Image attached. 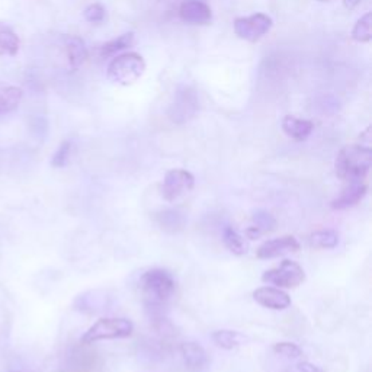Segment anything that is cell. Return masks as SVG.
Returning a JSON list of instances; mask_svg holds the SVG:
<instances>
[{"instance_id":"13","label":"cell","mask_w":372,"mask_h":372,"mask_svg":"<svg viewBox=\"0 0 372 372\" xmlns=\"http://www.w3.org/2000/svg\"><path fill=\"white\" fill-rule=\"evenodd\" d=\"M153 220L162 232L169 235L182 232L186 225V216L176 208H166L154 212Z\"/></svg>"},{"instance_id":"7","label":"cell","mask_w":372,"mask_h":372,"mask_svg":"<svg viewBox=\"0 0 372 372\" xmlns=\"http://www.w3.org/2000/svg\"><path fill=\"white\" fill-rule=\"evenodd\" d=\"M274 25L272 17L265 13H255L246 17H237L233 24L235 32L239 38L256 43L267 35Z\"/></svg>"},{"instance_id":"27","label":"cell","mask_w":372,"mask_h":372,"mask_svg":"<svg viewBox=\"0 0 372 372\" xmlns=\"http://www.w3.org/2000/svg\"><path fill=\"white\" fill-rule=\"evenodd\" d=\"M274 350L278 353V355H282V357L290 358V359H295V358L303 357V350H301V348L298 345H295V343H291V342L275 343L274 345Z\"/></svg>"},{"instance_id":"2","label":"cell","mask_w":372,"mask_h":372,"mask_svg":"<svg viewBox=\"0 0 372 372\" xmlns=\"http://www.w3.org/2000/svg\"><path fill=\"white\" fill-rule=\"evenodd\" d=\"M140 288L143 292L146 306L163 307L174 294L176 281L166 269L156 268L141 275Z\"/></svg>"},{"instance_id":"17","label":"cell","mask_w":372,"mask_h":372,"mask_svg":"<svg viewBox=\"0 0 372 372\" xmlns=\"http://www.w3.org/2000/svg\"><path fill=\"white\" fill-rule=\"evenodd\" d=\"M68 64L73 70H77L87 60V48L84 41L76 35H67L64 40Z\"/></svg>"},{"instance_id":"8","label":"cell","mask_w":372,"mask_h":372,"mask_svg":"<svg viewBox=\"0 0 372 372\" xmlns=\"http://www.w3.org/2000/svg\"><path fill=\"white\" fill-rule=\"evenodd\" d=\"M193 186L195 178L191 172L185 169H172L165 174L163 184L161 186V193L166 201L173 202L181 198L182 195L192 191Z\"/></svg>"},{"instance_id":"30","label":"cell","mask_w":372,"mask_h":372,"mask_svg":"<svg viewBox=\"0 0 372 372\" xmlns=\"http://www.w3.org/2000/svg\"><path fill=\"white\" fill-rule=\"evenodd\" d=\"M343 3L346 6V9L352 10V9H355L361 3V0H343Z\"/></svg>"},{"instance_id":"26","label":"cell","mask_w":372,"mask_h":372,"mask_svg":"<svg viewBox=\"0 0 372 372\" xmlns=\"http://www.w3.org/2000/svg\"><path fill=\"white\" fill-rule=\"evenodd\" d=\"M72 149H73V144H72V141H63V143L59 146V149L56 150L54 156H52L51 158V165L52 168H64L68 161H70V154H72Z\"/></svg>"},{"instance_id":"20","label":"cell","mask_w":372,"mask_h":372,"mask_svg":"<svg viewBox=\"0 0 372 372\" xmlns=\"http://www.w3.org/2000/svg\"><path fill=\"white\" fill-rule=\"evenodd\" d=\"M20 37L6 24L0 22V56H16L20 51Z\"/></svg>"},{"instance_id":"22","label":"cell","mask_w":372,"mask_h":372,"mask_svg":"<svg viewBox=\"0 0 372 372\" xmlns=\"http://www.w3.org/2000/svg\"><path fill=\"white\" fill-rule=\"evenodd\" d=\"M223 243L233 255L241 256V255L247 253V243L244 241V239L236 232L233 227L227 225L223 230Z\"/></svg>"},{"instance_id":"15","label":"cell","mask_w":372,"mask_h":372,"mask_svg":"<svg viewBox=\"0 0 372 372\" xmlns=\"http://www.w3.org/2000/svg\"><path fill=\"white\" fill-rule=\"evenodd\" d=\"M282 130L292 140L304 141L311 135L314 130V124L308 119H301L292 115H287L282 119Z\"/></svg>"},{"instance_id":"18","label":"cell","mask_w":372,"mask_h":372,"mask_svg":"<svg viewBox=\"0 0 372 372\" xmlns=\"http://www.w3.org/2000/svg\"><path fill=\"white\" fill-rule=\"evenodd\" d=\"M24 91L20 86L0 83V115L13 112L20 106Z\"/></svg>"},{"instance_id":"10","label":"cell","mask_w":372,"mask_h":372,"mask_svg":"<svg viewBox=\"0 0 372 372\" xmlns=\"http://www.w3.org/2000/svg\"><path fill=\"white\" fill-rule=\"evenodd\" d=\"M298 251H299V243L294 236H282L262 243L258 247L256 256L259 259H274L287 253H295Z\"/></svg>"},{"instance_id":"4","label":"cell","mask_w":372,"mask_h":372,"mask_svg":"<svg viewBox=\"0 0 372 372\" xmlns=\"http://www.w3.org/2000/svg\"><path fill=\"white\" fill-rule=\"evenodd\" d=\"M134 332V325L128 318L122 317H105L91 326L82 336L80 342L84 345L96 343L99 341L126 339Z\"/></svg>"},{"instance_id":"21","label":"cell","mask_w":372,"mask_h":372,"mask_svg":"<svg viewBox=\"0 0 372 372\" xmlns=\"http://www.w3.org/2000/svg\"><path fill=\"white\" fill-rule=\"evenodd\" d=\"M134 43V32H126L119 35L118 38L110 41V43H105L101 47V57H114L117 56L118 52L127 50L128 47H131Z\"/></svg>"},{"instance_id":"9","label":"cell","mask_w":372,"mask_h":372,"mask_svg":"<svg viewBox=\"0 0 372 372\" xmlns=\"http://www.w3.org/2000/svg\"><path fill=\"white\" fill-rule=\"evenodd\" d=\"M112 297L105 290H91L80 294L73 303L75 310L80 313L95 314L103 310H108L111 306Z\"/></svg>"},{"instance_id":"14","label":"cell","mask_w":372,"mask_h":372,"mask_svg":"<svg viewBox=\"0 0 372 372\" xmlns=\"http://www.w3.org/2000/svg\"><path fill=\"white\" fill-rule=\"evenodd\" d=\"M368 192V185L365 182H353L342 191L338 198L332 201L333 209H346L359 204Z\"/></svg>"},{"instance_id":"23","label":"cell","mask_w":372,"mask_h":372,"mask_svg":"<svg viewBox=\"0 0 372 372\" xmlns=\"http://www.w3.org/2000/svg\"><path fill=\"white\" fill-rule=\"evenodd\" d=\"M308 243L314 249H334L339 244V235L334 230H322L308 237Z\"/></svg>"},{"instance_id":"31","label":"cell","mask_w":372,"mask_h":372,"mask_svg":"<svg viewBox=\"0 0 372 372\" xmlns=\"http://www.w3.org/2000/svg\"><path fill=\"white\" fill-rule=\"evenodd\" d=\"M317 2H322V3H325V2H330V0H317Z\"/></svg>"},{"instance_id":"19","label":"cell","mask_w":372,"mask_h":372,"mask_svg":"<svg viewBox=\"0 0 372 372\" xmlns=\"http://www.w3.org/2000/svg\"><path fill=\"white\" fill-rule=\"evenodd\" d=\"M212 341H214V343L218 348L232 350L244 345L247 341H249V338L236 330H217L212 333Z\"/></svg>"},{"instance_id":"5","label":"cell","mask_w":372,"mask_h":372,"mask_svg":"<svg viewBox=\"0 0 372 372\" xmlns=\"http://www.w3.org/2000/svg\"><path fill=\"white\" fill-rule=\"evenodd\" d=\"M198 110H200V101L197 92L189 86H182L174 94L173 102L169 106L168 117L173 124H176V126H182V124L189 122L195 115H197Z\"/></svg>"},{"instance_id":"3","label":"cell","mask_w":372,"mask_h":372,"mask_svg":"<svg viewBox=\"0 0 372 372\" xmlns=\"http://www.w3.org/2000/svg\"><path fill=\"white\" fill-rule=\"evenodd\" d=\"M146 72V61L138 52L128 51L115 56L106 68V77L121 86H131Z\"/></svg>"},{"instance_id":"16","label":"cell","mask_w":372,"mask_h":372,"mask_svg":"<svg viewBox=\"0 0 372 372\" xmlns=\"http://www.w3.org/2000/svg\"><path fill=\"white\" fill-rule=\"evenodd\" d=\"M181 355L188 369L191 371H200L202 369L207 362L208 357L205 349L197 342H185L181 345Z\"/></svg>"},{"instance_id":"28","label":"cell","mask_w":372,"mask_h":372,"mask_svg":"<svg viewBox=\"0 0 372 372\" xmlns=\"http://www.w3.org/2000/svg\"><path fill=\"white\" fill-rule=\"evenodd\" d=\"M83 16L87 22L102 24L106 17V10L101 3H92L83 10Z\"/></svg>"},{"instance_id":"12","label":"cell","mask_w":372,"mask_h":372,"mask_svg":"<svg viewBox=\"0 0 372 372\" xmlns=\"http://www.w3.org/2000/svg\"><path fill=\"white\" fill-rule=\"evenodd\" d=\"M253 299L265 308L285 310L291 306V297L276 287H260L253 292Z\"/></svg>"},{"instance_id":"25","label":"cell","mask_w":372,"mask_h":372,"mask_svg":"<svg viewBox=\"0 0 372 372\" xmlns=\"http://www.w3.org/2000/svg\"><path fill=\"white\" fill-rule=\"evenodd\" d=\"M252 221H253V227L260 235L272 232L276 225L275 217L267 209H256L252 216Z\"/></svg>"},{"instance_id":"6","label":"cell","mask_w":372,"mask_h":372,"mask_svg":"<svg viewBox=\"0 0 372 372\" xmlns=\"http://www.w3.org/2000/svg\"><path fill=\"white\" fill-rule=\"evenodd\" d=\"M262 281L275 285L276 288L292 290L306 281V272L297 262L285 259L281 262L279 267L265 272Z\"/></svg>"},{"instance_id":"11","label":"cell","mask_w":372,"mask_h":372,"mask_svg":"<svg viewBox=\"0 0 372 372\" xmlns=\"http://www.w3.org/2000/svg\"><path fill=\"white\" fill-rule=\"evenodd\" d=\"M181 20L191 25H207L212 20L211 8L201 0H184L179 6Z\"/></svg>"},{"instance_id":"24","label":"cell","mask_w":372,"mask_h":372,"mask_svg":"<svg viewBox=\"0 0 372 372\" xmlns=\"http://www.w3.org/2000/svg\"><path fill=\"white\" fill-rule=\"evenodd\" d=\"M352 38L357 43H369L372 40V13L361 16L352 29Z\"/></svg>"},{"instance_id":"1","label":"cell","mask_w":372,"mask_h":372,"mask_svg":"<svg viewBox=\"0 0 372 372\" xmlns=\"http://www.w3.org/2000/svg\"><path fill=\"white\" fill-rule=\"evenodd\" d=\"M372 165V149L362 144L343 147L336 157L334 169L338 178L348 182H365Z\"/></svg>"},{"instance_id":"32","label":"cell","mask_w":372,"mask_h":372,"mask_svg":"<svg viewBox=\"0 0 372 372\" xmlns=\"http://www.w3.org/2000/svg\"><path fill=\"white\" fill-rule=\"evenodd\" d=\"M9 372H22V371H9Z\"/></svg>"},{"instance_id":"29","label":"cell","mask_w":372,"mask_h":372,"mask_svg":"<svg viewBox=\"0 0 372 372\" xmlns=\"http://www.w3.org/2000/svg\"><path fill=\"white\" fill-rule=\"evenodd\" d=\"M297 369L299 372H325L323 369H320V368L313 365V364H310V362H299L297 365Z\"/></svg>"}]
</instances>
